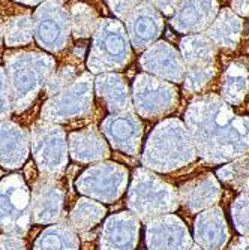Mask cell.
I'll return each mask as SVG.
<instances>
[{"instance_id":"1","label":"cell","mask_w":249,"mask_h":250,"mask_svg":"<svg viewBox=\"0 0 249 250\" xmlns=\"http://www.w3.org/2000/svg\"><path fill=\"white\" fill-rule=\"evenodd\" d=\"M212 112L200 108L186 112L191 138L200 156L212 164L233 162L249 151V120L239 119L221 104H213Z\"/></svg>"},{"instance_id":"2","label":"cell","mask_w":249,"mask_h":250,"mask_svg":"<svg viewBox=\"0 0 249 250\" xmlns=\"http://www.w3.org/2000/svg\"><path fill=\"white\" fill-rule=\"evenodd\" d=\"M197 148L188 130L179 120H167L149 136L141 162L146 168L158 172H173L192 164Z\"/></svg>"},{"instance_id":"3","label":"cell","mask_w":249,"mask_h":250,"mask_svg":"<svg viewBox=\"0 0 249 250\" xmlns=\"http://www.w3.org/2000/svg\"><path fill=\"white\" fill-rule=\"evenodd\" d=\"M15 112L26 111L48 83L54 62L51 57L32 51H9L5 54Z\"/></svg>"},{"instance_id":"4","label":"cell","mask_w":249,"mask_h":250,"mask_svg":"<svg viewBox=\"0 0 249 250\" xmlns=\"http://www.w3.org/2000/svg\"><path fill=\"white\" fill-rule=\"evenodd\" d=\"M126 204L129 211L141 222H150L176 211L180 199L176 188L153 172L138 168L134 171Z\"/></svg>"},{"instance_id":"5","label":"cell","mask_w":249,"mask_h":250,"mask_svg":"<svg viewBox=\"0 0 249 250\" xmlns=\"http://www.w3.org/2000/svg\"><path fill=\"white\" fill-rule=\"evenodd\" d=\"M30 146L35 164L42 177L59 178L69 159V146H68L65 130L56 123L41 122L32 129Z\"/></svg>"},{"instance_id":"6","label":"cell","mask_w":249,"mask_h":250,"mask_svg":"<svg viewBox=\"0 0 249 250\" xmlns=\"http://www.w3.org/2000/svg\"><path fill=\"white\" fill-rule=\"evenodd\" d=\"M32 190L21 174H11L0 181V231L23 237L30 228Z\"/></svg>"},{"instance_id":"7","label":"cell","mask_w":249,"mask_h":250,"mask_svg":"<svg viewBox=\"0 0 249 250\" xmlns=\"http://www.w3.org/2000/svg\"><path fill=\"white\" fill-rule=\"evenodd\" d=\"M129 172L114 162H101L86 169L77 178V189L90 199L111 204L117 201L128 188Z\"/></svg>"},{"instance_id":"8","label":"cell","mask_w":249,"mask_h":250,"mask_svg":"<svg viewBox=\"0 0 249 250\" xmlns=\"http://www.w3.org/2000/svg\"><path fill=\"white\" fill-rule=\"evenodd\" d=\"M90 105H92V87L90 81L83 77L48 99V102L42 106V120L56 125L75 120L86 114Z\"/></svg>"},{"instance_id":"9","label":"cell","mask_w":249,"mask_h":250,"mask_svg":"<svg viewBox=\"0 0 249 250\" xmlns=\"http://www.w3.org/2000/svg\"><path fill=\"white\" fill-rule=\"evenodd\" d=\"M35 38L42 48L60 51L68 39L69 21L57 0H45L33 15Z\"/></svg>"},{"instance_id":"10","label":"cell","mask_w":249,"mask_h":250,"mask_svg":"<svg viewBox=\"0 0 249 250\" xmlns=\"http://www.w3.org/2000/svg\"><path fill=\"white\" fill-rule=\"evenodd\" d=\"M32 220L38 225L56 223L63 217L65 192L56 178L41 177L32 189Z\"/></svg>"},{"instance_id":"11","label":"cell","mask_w":249,"mask_h":250,"mask_svg":"<svg viewBox=\"0 0 249 250\" xmlns=\"http://www.w3.org/2000/svg\"><path fill=\"white\" fill-rule=\"evenodd\" d=\"M149 250H191V234L183 220L165 214L149 222L146 231Z\"/></svg>"},{"instance_id":"12","label":"cell","mask_w":249,"mask_h":250,"mask_svg":"<svg viewBox=\"0 0 249 250\" xmlns=\"http://www.w3.org/2000/svg\"><path fill=\"white\" fill-rule=\"evenodd\" d=\"M140 235V219L128 211L117 213L105 220L99 250H135Z\"/></svg>"},{"instance_id":"13","label":"cell","mask_w":249,"mask_h":250,"mask_svg":"<svg viewBox=\"0 0 249 250\" xmlns=\"http://www.w3.org/2000/svg\"><path fill=\"white\" fill-rule=\"evenodd\" d=\"M108 143L116 150L137 157L140 154L143 126L132 114H119L108 117L101 127Z\"/></svg>"},{"instance_id":"14","label":"cell","mask_w":249,"mask_h":250,"mask_svg":"<svg viewBox=\"0 0 249 250\" xmlns=\"http://www.w3.org/2000/svg\"><path fill=\"white\" fill-rule=\"evenodd\" d=\"M221 186L213 174L198 175L179 188L180 204L189 213L212 208L221 199Z\"/></svg>"},{"instance_id":"15","label":"cell","mask_w":249,"mask_h":250,"mask_svg":"<svg viewBox=\"0 0 249 250\" xmlns=\"http://www.w3.org/2000/svg\"><path fill=\"white\" fill-rule=\"evenodd\" d=\"M30 151V136L26 129L11 120L0 122V167L17 169L24 165Z\"/></svg>"},{"instance_id":"16","label":"cell","mask_w":249,"mask_h":250,"mask_svg":"<svg viewBox=\"0 0 249 250\" xmlns=\"http://www.w3.org/2000/svg\"><path fill=\"white\" fill-rule=\"evenodd\" d=\"M195 240L203 250H222L228 243L230 232L221 207H212L195 219Z\"/></svg>"},{"instance_id":"17","label":"cell","mask_w":249,"mask_h":250,"mask_svg":"<svg viewBox=\"0 0 249 250\" xmlns=\"http://www.w3.org/2000/svg\"><path fill=\"white\" fill-rule=\"evenodd\" d=\"M68 146H69L71 157L80 164L104 161L110 156L107 141L95 126L71 132L68 136Z\"/></svg>"},{"instance_id":"18","label":"cell","mask_w":249,"mask_h":250,"mask_svg":"<svg viewBox=\"0 0 249 250\" xmlns=\"http://www.w3.org/2000/svg\"><path fill=\"white\" fill-rule=\"evenodd\" d=\"M80 241L69 223H57L44 229L38 237L33 250H78Z\"/></svg>"},{"instance_id":"19","label":"cell","mask_w":249,"mask_h":250,"mask_svg":"<svg viewBox=\"0 0 249 250\" xmlns=\"http://www.w3.org/2000/svg\"><path fill=\"white\" fill-rule=\"evenodd\" d=\"M105 214L107 208L102 204L89 198H81L71 210L69 225L75 229V232L84 234L95 228L98 223H101Z\"/></svg>"},{"instance_id":"20","label":"cell","mask_w":249,"mask_h":250,"mask_svg":"<svg viewBox=\"0 0 249 250\" xmlns=\"http://www.w3.org/2000/svg\"><path fill=\"white\" fill-rule=\"evenodd\" d=\"M33 35H35V26H33V18L30 15L11 17L5 22L3 38H5V43L11 48L23 47V45L30 43Z\"/></svg>"},{"instance_id":"21","label":"cell","mask_w":249,"mask_h":250,"mask_svg":"<svg viewBox=\"0 0 249 250\" xmlns=\"http://www.w3.org/2000/svg\"><path fill=\"white\" fill-rule=\"evenodd\" d=\"M216 175L221 181L237 192H249V154L218 169Z\"/></svg>"},{"instance_id":"22","label":"cell","mask_w":249,"mask_h":250,"mask_svg":"<svg viewBox=\"0 0 249 250\" xmlns=\"http://www.w3.org/2000/svg\"><path fill=\"white\" fill-rule=\"evenodd\" d=\"M231 217L236 229L249 237V192H243L231 206Z\"/></svg>"},{"instance_id":"23","label":"cell","mask_w":249,"mask_h":250,"mask_svg":"<svg viewBox=\"0 0 249 250\" xmlns=\"http://www.w3.org/2000/svg\"><path fill=\"white\" fill-rule=\"evenodd\" d=\"M12 109L14 105H12V93H11L8 72L3 67H0V122L8 120Z\"/></svg>"},{"instance_id":"24","label":"cell","mask_w":249,"mask_h":250,"mask_svg":"<svg viewBox=\"0 0 249 250\" xmlns=\"http://www.w3.org/2000/svg\"><path fill=\"white\" fill-rule=\"evenodd\" d=\"M0 250H26V243L17 235H2L0 237Z\"/></svg>"},{"instance_id":"25","label":"cell","mask_w":249,"mask_h":250,"mask_svg":"<svg viewBox=\"0 0 249 250\" xmlns=\"http://www.w3.org/2000/svg\"><path fill=\"white\" fill-rule=\"evenodd\" d=\"M227 250H249V237L234 238Z\"/></svg>"},{"instance_id":"26","label":"cell","mask_w":249,"mask_h":250,"mask_svg":"<svg viewBox=\"0 0 249 250\" xmlns=\"http://www.w3.org/2000/svg\"><path fill=\"white\" fill-rule=\"evenodd\" d=\"M15 2H21V3H26V5H38L42 0H15Z\"/></svg>"},{"instance_id":"27","label":"cell","mask_w":249,"mask_h":250,"mask_svg":"<svg viewBox=\"0 0 249 250\" xmlns=\"http://www.w3.org/2000/svg\"><path fill=\"white\" fill-rule=\"evenodd\" d=\"M3 42V27H2V22H0V45Z\"/></svg>"},{"instance_id":"28","label":"cell","mask_w":249,"mask_h":250,"mask_svg":"<svg viewBox=\"0 0 249 250\" xmlns=\"http://www.w3.org/2000/svg\"><path fill=\"white\" fill-rule=\"evenodd\" d=\"M191 250H203V249H201V247H200V246H198V247H192V249H191Z\"/></svg>"}]
</instances>
